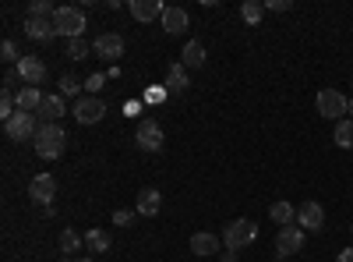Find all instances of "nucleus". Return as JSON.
I'll return each mask as SVG.
<instances>
[{"mask_svg":"<svg viewBox=\"0 0 353 262\" xmlns=\"http://www.w3.org/2000/svg\"><path fill=\"white\" fill-rule=\"evenodd\" d=\"M74 262H96V259H74Z\"/></svg>","mask_w":353,"mask_h":262,"instance_id":"40","label":"nucleus"},{"mask_svg":"<svg viewBox=\"0 0 353 262\" xmlns=\"http://www.w3.org/2000/svg\"><path fill=\"white\" fill-rule=\"evenodd\" d=\"M14 85H18V71H8L4 75V89H14Z\"/></svg>","mask_w":353,"mask_h":262,"instance_id":"35","label":"nucleus"},{"mask_svg":"<svg viewBox=\"0 0 353 262\" xmlns=\"http://www.w3.org/2000/svg\"><path fill=\"white\" fill-rule=\"evenodd\" d=\"M43 96H46V93H39L36 85H21V89L14 93V106H18L21 113H36L39 103H43Z\"/></svg>","mask_w":353,"mask_h":262,"instance_id":"16","label":"nucleus"},{"mask_svg":"<svg viewBox=\"0 0 353 262\" xmlns=\"http://www.w3.org/2000/svg\"><path fill=\"white\" fill-rule=\"evenodd\" d=\"M241 18H244L248 25H258V21L265 18V4H261V0H248V4L241 8Z\"/></svg>","mask_w":353,"mask_h":262,"instance_id":"26","label":"nucleus"},{"mask_svg":"<svg viewBox=\"0 0 353 262\" xmlns=\"http://www.w3.org/2000/svg\"><path fill=\"white\" fill-rule=\"evenodd\" d=\"M134 142H138L141 153H163V145H166L163 124L152 121V118H141V121H138V131H134Z\"/></svg>","mask_w":353,"mask_h":262,"instance_id":"2","label":"nucleus"},{"mask_svg":"<svg viewBox=\"0 0 353 262\" xmlns=\"http://www.w3.org/2000/svg\"><path fill=\"white\" fill-rule=\"evenodd\" d=\"M131 220H134V213H131V209H117V213H113V223H117V227H128Z\"/></svg>","mask_w":353,"mask_h":262,"instance_id":"33","label":"nucleus"},{"mask_svg":"<svg viewBox=\"0 0 353 262\" xmlns=\"http://www.w3.org/2000/svg\"><path fill=\"white\" fill-rule=\"evenodd\" d=\"M346 113H350V121H353V100H350V106H346Z\"/></svg>","mask_w":353,"mask_h":262,"instance_id":"39","label":"nucleus"},{"mask_svg":"<svg viewBox=\"0 0 353 262\" xmlns=\"http://www.w3.org/2000/svg\"><path fill=\"white\" fill-rule=\"evenodd\" d=\"M350 230H353V227H350Z\"/></svg>","mask_w":353,"mask_h":262,"instance_id":"41","label":"nucleus"},{"mask_svg":"<svg viewBox=\"0 0 353 262\" xmlns=\"http://www.w3.org/2000/svg\"><path fill=\"white\" fill-rule=\"evenodd\" d=\"M269 216H272V220H276L279 227H290L293 220H297V209H293L290 202H276V206L269 209Z\"/></svg>","mask_w":353,"mask_h":262,"instance_id":"24","label":"nucleus"},{"mask_svg":"<svg viewBox=\"0 0 353 262\" xmlns=\"http://www.w3.org/2000/svg\"><path fill=\"white\" fill-rule=\"evenodd\" d=\"M191 252L194 255H219V238L209 234V230H198V234H191Z\"/></svg>","mask_w":353,"mask_h":262,"instance_id":"17","label":"nucleus"},{"mask_svg":"<svg viewBox=\"0 0 353 262\" xmlns=\"http://www.w3.org/2000/svg\"><path fill=\"white\" fill-rule=\"evenodd\" d=\"M339 262H353V248H343L339 252Z\"/></svg>","mask_w":353,"mask_h":262,"instance_id":"38","label":"nucleus"},{"mask_svg":"<svg viewBox=\"0 0 353 262\" xmlns=\"http://www.w3.org/2000/svg\"><path fill=\"white\" fill-rule=\"evenodd\" d=\"M85 245L92 248L96 255H106L113 241H110V234H106V230H99V227H96V230H88V234H85Z\"/></svg>","mask_w":353,"mask_h":262,"instance_id":"23","label":"nucleus"},{"mask_svg":"<svg viewBox=\"0 0 353 262\" xmlns=\"http://www.w3.org/2000/svg\"><path fill=\"white\" fill-rule=\"evenodd\" d=\"M128 11H131V18L134 21H156V18H163V4L159 0H131L128 4Z\"/></svg>","mask_w":353,"mask_h":262,"instance_id":"15","label":"nucleus"},{"mask_svg":"<svg viewBox=\"0 0 353 262\" xmlns=\"http://www.w3.org/2000/svg\"><path fill=\"white\" fill-rule=\"evenodd\" d=\"M219 262H237V252H233V248H226V252L219 255Z\"/></svg>","mask_w":353,"mask_h":262,"instance_id":"37","label":"nucleus"},{"mask_svg":"<svg viewBox=\"0 0 353 262\" xmlns=\"http://www.w3.org/2000/svg\"><path fill=\"white\" fill-rule=\"evenodd\" d=\"M181 64H184V68H201V64H205V46H201L198 39L184 43V50H181Z\"/></svg>","mask_w":353,"mask_h":262,"instance_id":"20","label":"nucleus"},{"mask_svg":"<svg viewBox=\"0 0 353 262\" xmlns=\"http://www.w3.org/2000/svg\"><path fill=\"white\" fill-rule=\"evenodd\" d=\"M346 106H350V100L343 96V93H336V89H321L318 93V113L321 118H329V121H343V113H346Z\"/></svg>","mask_w":353,"mask_h":262,"instance_id":"6","label":"nucleus"},{"mask_svg":"<svg viewBox=\"0 0 353 262\" xmlns=\"http://www.w3.org/2000/svg\"><path fill=\"white\" fill-rule=\"evenodd\" d=\"M103 85H106V75H88V82H85V89H88V93H99Z\"/></svg>","mask_w":353,"mask_h":262,"instance_id":"32","label":"nucleus"},{"mask_svg":"<svg viewBox=\"0 0 353 262\" xmlns=\"http://www.w3.org/2000/svg\"><path fill=\"white\" fill-rule=\"evenodd\" d=\"M68 57H71V61H85V57H88V43L85 39H68Z\"/></svg>","mask_w":353,"mask_h":262,"instance_id":"28","label":"nucleus"},{"mask_svg":"<svg viewBox=\"0 0 353 262\" xmlns=\"http://www.w3.org/2000/svg\"><path fill=\"white\" fill-rule=\"evenodd\" d=\"M32 142H36V156L39 160H61L64 145H68V131L61 124H39Z\"/></svg>","mask_w":353,"mask_h":262,"instance_id":"1","label":"nucleus"},{"mask_svg":"<svg viewBox=\"0 0 353 262\" xmlns=\"http://www.w3.org/2000/svg\"><path fill=\"white\" fill-rule=\"evenodd\" d=\"M124 113H128V118H134V113H141V103H138V100H134V103H128V106H124Z\"/></svg>","mask_w":353,"mask_h":262,"instance_id":"36","label":"nucleus"},{"mask_svg":"<svg viewBox=\"0 0 353 262\" xmlns=\"http://www.w3.org/2000/svg\"><path fill=\"white\" fill-rule=\"evenodd\" d=\"M68 113V106H64V96H57V93H46L43 96V103H39V110H36V118H43V124H61V118Z\"/></svg>","mask_w":353,"mask_h":262,"instance_id":"11","label":"nucleus"},{"mask_svg":"<svg viewBox=\"0 0 353 262\" xmlns=\"http://www.w3.org/2000/svg\"><path fill=\"white\" fill-rule=\"evenodd\" d=\"M57 245H61V255H78V248L85 245V238L78 234V230H61V241H57Z\"/></svg>","mask_w":353,"mask_h":262,"instance_id":"22","label":"nucleus"},{"mask_svg":"<svg viewBox=\"0 0 353 262\" xmlns=\"http://www.w3.org/2000/svg\"><path fill=\"white\" fill-rule=\"evenodd\" d=\"M159 209H163V195L156 188H141L138 191V213L141 216H156Z\"/></svg>","mask_w":353,"mask_h":262,"instance_id":"18","label":"nucleus"},{"mask_svg":"<svg viewBox=\"0 0 353 262\" xmlns=\"http://www.w3.org/2000/svg\"><path fill=\"white\" fill-rule=\"evenodd\" d=\"M74 121L78 124H99L103 121V113H106V103L99 100V96H85V100H78L74 103Z\"/></svg>","mask_w":353,"mask_h":262,"instance_id":"9","label":"nucleus"},{"mask_svg":"<svg viewBox=\"0 0 353 262\" xmlns=\"http://www.w3.org/2000/svg\"><path fill=\"white\" fill-rule=\"evenodd\" d=\"M336 145H339V149H353V121L350 118H343L336 124Z\"/></svg>","mask_w":353,"mask_h":262,"instance_id":"25","label":"nucleus"},{"mask_svg":"<svg viewBox=\"0 0 353 262\" xmlns=\"http://www.w3.org/2000/svg\"><path fill=\"white\" fill-rule=\"evenodd\" d=\"M53 25H57V36L81 39V32H85V15H81L78 8H57Z\"/></svg>","mask_w":353,"mask_h":262,"instance_id":"3","label":"nucleus"},{"mask_svg":"<svg viewBox=\"0 0 353 262\" xmlns=\"http://www.w3.org/2000/svg\"><path fill=\"white\" fill-rule=\"evenodd\" d=\"M0 57H4L8 64H18V61H21V57H18V46H14L11 39H4V43H0Z\"/></svg>","mask_w":353,"mask_h":262,"instance_id":"29","label":"nucleus"},{"mask_svg":"<svg viewBox=\"0 0 353 262\" xmlns=\"http://www.w3.org/2000/svg\"><path fill=\"white\" fill-rule=\"evenodd\" d=\"M4 131H8V138L11 142H28V138H36V131H39V118L36 113H14V118L4 124Z\"/></svg>","mask_w":353,"mask_h":262,"instance_id":"5","label":"nucleus"},{"mask_svg":"<svg viewBox=\"0 0 353 262\" xmlns=\"http://www.w3.org/2000/svg\"><path fill=\"white\" fill-rule=\"evenodd\" d=\"M170 96V89H149V93H145V100H149V103H163Z\"/></svg>","mask_w":353,"mask_h":262,"instance_id":"34","label":"nucleus"},{"mask_svg":"<svg viewBox=\"0 0 353 262\" xmlns=\"http://www.w3.org/2000/svg\"><path fill=\"white\" fill-rule=\"evenodd\" d=\"M53 195H57V181L50 178V174H39V178L28 181V198L36 202V206H53Z\"/></svg>","mask_w":353,"mask_h":262,"instance_id":"10","label":"nucleus"},{"mask_svg":"<svg viewBox=\"0 0 353 262\" xmlns=\"http://www.w3.org/2000/svg\"><path fill=\"white\" fill-rule=\"evenodd\" d=\"M297 223L304 230H321L325 227V209H321V202H304L297 209Z\"/></svg>","mask_w":353,"mask_h":262,"instance_id":"13","label":"nucleus"},{"mask_svg":"<svg viewBox=\"0 0 353 262\" xmlns=\"http://www.w3.org/2000/svg\"><path fill=\"white\" fill-rule=\"evenodd\" d=\"M188 68L184 64H170V71H166V89L170 93H184L188 89Z\"/></svg>","mask_w":353,"mask_h":262,"instance_id":"21","label":"nucleus"},{"mask_svg":"<svg viewBox=\"0 0 353 262\" xmlns=\"http://www.w3.org/2000/svg\"><path fill=\"white\" fill-rule=\"evenodd\" d=\"M61 96H78V78H71V75L61 78Z\"/></svg>","mask_w":353,"mask_h":262,"instance_id":"30","label":"nucleus"},{"mask_svg":"<svg viewBox=\"0 0 353 262\" xmlns=\"http://www.w3.org/2000/svg\"><path fill=\"white\" fill-rule=\"evenodd\" d=\"M14 71H18V78H21V85H39L46 82V64L39 61V57H32V53H21V61L14 64Z\"/></svg>","mask_w":353,"mask_h":262,"instance_id":"7","label":"nucleus"},{"mask_svg":"<svg viewBox=\"0 0 353 262\" xmlns=\"http://www.w3.org/2000/svg\"><path fill=\"white\" fill-rule=\"evenodd\" d=\"M25 36L36 43H46L57 36V25H53V18H25Z\"/></svg>","mask_w":353,"mask_h":262,"instance_id":"14","label":"nucleus"},{"mask_svg":"<svg viewBox=\"0 0 353 262\" xmlns=\"http://www.w3.org/2000/svg\"><path fill=\"white\" fill-rule=\"evenodd\" d=\"M53 15H57V8L50 0H32V4H28V18H53Z\"/></svg>","mask_w":353,"mask_h":262,"instance_id":"27","label":"nucleus"},{"mask_svg":"<svg viewBox=\"0 0 353 262\" xmlns=\"http://www.w3.org/2000/svg\"><path fill=\"white\" fill-rule=\"evenodd\" d=\"M254 238H258V227H254L251 220H233V223L223 230V245L233 248V252L244 248V245H251Z\"/></svg>","mask_w":353,"mask_h":262,"instance_id":"4","label":"nucleus"},{"mask_svg":"<svg viewBox=\"0 0 353 262\" xmlns=\"http://www.w3.org/2000/svg\"><path fill=\"white\" fill-rule=\"evenodd\" d=\"M304 248V230L301 227H279L276 234V259H286V255H297Z\"/></svg>","mask_w":353,"mask_h":262,"instance_id":"8","label":"nucleus"},{"mask_svg":"<svg viewBox=\"0 0 353 262\" xmlns=\"http://www.w3.org/2000/svg\"><path fill=\"white\" fill-rule=\"evenodd\" d=\"M163 28L170 36H181L184 28H188V11L184 8H166L163 11Z\"/></svg>","mask_w":353,"mask_h":262,"instance_id":"19","label":"nucleus"},{"mask_svg":"<svg viewBox=\"0 0 353 262\" xmlns=\"http://www.w3.org/2000/svg\"><path fill=\"white\" fill-rule=\"evenodd\" d=\"M293 4L290 0H265V11H276V15H283V11H290Z\"/></svg>","mask_w":353,"mask_h":262,"instance_id":"31","label":"nucleus"},{"mask_svg":"<svg viewBox=\"0 0 353 262\" xmlns=\"http://www.w3.org/2000/svg\"><path fill=\"white\" fill-rule=\"evenodd\" d=\"M96 57H103V61H117V57H124V39L117 32H103L96 43H92Z\"/></svg>","mask_w":353,"mask_h":262,"instance_id":"12","label":"nucleus"}]
</instances>
